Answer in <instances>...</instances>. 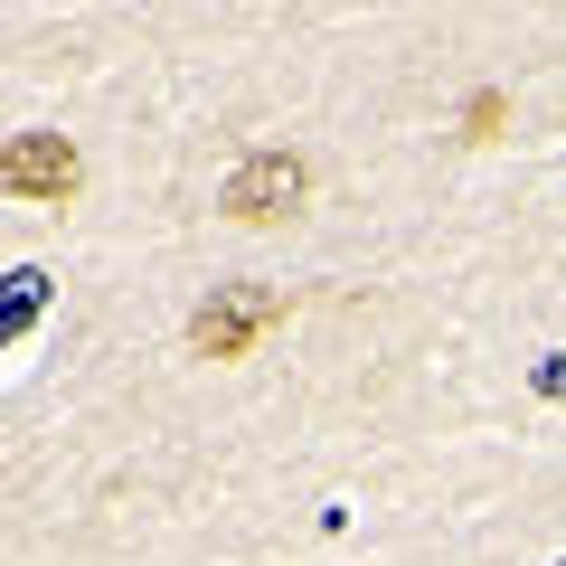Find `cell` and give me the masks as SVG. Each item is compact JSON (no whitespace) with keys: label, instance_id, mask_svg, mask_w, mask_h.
<instances>
[{"label":"cell","instance_id":"1","mask_svg":"<svg viewBox=\"0 0 566 566\" xmlns=\"http://www.w3.org/2000/svg\"><path fill=\"white\" fill-rule=\"evenodd\" d=\"M303 199H312V161H303V151H283V142L237 151V170H227V189H218V208L237 227H283Z\"/></svg>","mask_w":566,"mask_h":566},{"label":"cell","instance_id":"2","mask_svg":"<svg viewBox=\"0 0 566 566\" xmlns=\"http://www.w3.org/2000/svg\"><path fill=\"white\" fill-rule=\"evenodd\" d=\"M274 331H283L274 283H227V293H208V303L189 312V349H199V359H245V349L274 340Z\"/></svg>","mask_w":566,"mask_h":566},{"label":"cell","instance_id":"3","mask_svg":"<svg viewBox=\"0 0 566 566\" xmlns=\"http://www.w3.org/2000/svg\"><path fill=\"white\" fill-rule=\"evenodd\" d=\"M0 189L29 208H66L85 189V151L66 133H10L0 142Z\"/></svg>","mask_w":566,"mask_h":566},{"label":"cell","instance_id":"4","mask_svg":"<svg viewBox=\"0 0 566 566\" xmlns=\"http://www.w3.org/2000/svg\"><path fill=\"white\" fill-rule=\"evenodd\" d=\"M501 133H510V95H501V85H482V95L463 104V142H501Z\"/></svg>","mask_w":566,"mask_h":566}]
</instances>
